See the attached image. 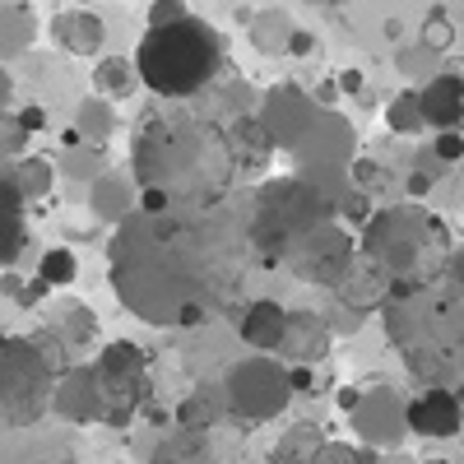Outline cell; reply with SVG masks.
Masks as SVG:
<instances>
[{
  "mask_svg": "<svg viewBox=\"0 0 464 464\" xmlns=\"http://www.w3.org/2000/svg\"><path fill=\"white\" fill-rule=\"evenodd\" d=\"M223 65V43L205 19H181L172 28H149L135 52L140 84L159 98H190L200 93Z\"/></svg>",
  "mask_w": 464,
  "mask_h": 464,
  "instance_id": "obj_1",
  "label": "cell"
},
{
  "mask_svg": "<svg viewBox=\"0 0 464 464\" xmlns=\"http://www.w3.org/2000/svg\"><path fill=\"white\" fill-rule=\"evenodd\" d=\"M61 372L37 348V339H0V428H33L52 409Z\"/></svg>",
  "mask_w": 464,
  "mask_h": 464,
  "instance_id": "obj_2",
  "label": "cell"
},
{
  "mask_svg": "<svg viewBox=\"0 0 464 464\" xmlns=\"http://www.w3.org/2000/svg\"><path fill=\"white\" fill-rule=\"evenodd\" d=\"M140 391H144V353L135 343H107L98 358V395L107 400V409H116L111 418L135 409Z\"/></svg>",
  "mask_w": 464,
  "mask_h": 464,
  "instance_id": "obj_3",
  "label": "cell"
},
{
  "mask_svg": "<svg viewBox=\"0 0 464 464\" xmlns=\"http://www.w3.org/2000/svg\"><path fill=\"white\" fill-rule=\"evenodd\" d=\"M409 428L418 437H455L464 432V404L459 395H446V391H428L409 404Z\"/></svg>",
  "mask_w": 464,
  "mask_h": 464,
  "instance_id": "obj_4",
  "label": "cell"
},
{
  "mask_svg": "<svg viewBox=\"0 0 464 464\" xmlns=\"http://www.w3.org/2000/svg\"><path fill=\"white\" fill-rule=\"evenodd\" d=\"M52 37L70 56H93L107 43V28L93 10H56L52 14Z\"/></svg>",
  "mask_w": 464,
  "mask_h": 464,
  "instance_id": "obj_5",
  "label": "cell"
},
{
  "mask_svg": "<svg viewBox=\"0 0 464 464\" xmlns=\"http://www.w3.org/2000/svg\"><path fill=\"white\" fill-rule=\"evenodd\" d=\"M418 102H422V121L446 135L464 121V80L459 74H437V80L418 93Z\"/></svg>",
  "mask_w": 464,
  "mask_h": 464,
  "instance_id": "obj_6",
  "label": "cell"
},
{
  "mask_svg": "<svg viewBox=\"0 0 464 464\" xmlns=\"http://www.w3.org/2000/svg\"><path fill=\"white\" fill-rule=\"evenodd\" d=\"M284 325H288L284 306L260 297V302H251V306H246V316H242V339H246V343H256V348H275V343L284 339Z\"/></svg>",
  "mask_w": 464,
  "mask_h": 464,
  "instance_id": "obj_7",
  "label": "cell"
},
{
  "mask_svg": "<svg viewBox=\"0 0 464 464\" xmlns=\"http://www.w3.org/2000/svg\"><path fill=\"white\" fill-rule=\"evenodd\" d=\"M135 80H140V70H135L126 56H107V61H98V70H93V84H98V93H107V98H126V93L135 89Z\"/></svg>",
  "mask_w": 464,
  "mask_h": 464,
  "instance_id": "obj_8",
  "label": "cell"
},
{
  "mask_svg": "<svg viewBox=\"0 0 464 464\" xmlns=\"http://www.w3.org/2000/svg\"><path fill=\"white\" fill-rule=\"evenodd\" d=\"M33 37V14L28 5H0V56H14Z\"/></svg>",
  "mask_w": 464,
  "mask_h": 464,
  "instance_id": "obj_9",
  "label": "cell"
},
{
  "mask_svg": "<svg viewBox=\"0 0 464 464\" xmlns=\"http://www.w3.org/2000/svg\"><path fill=\"white\" fill-rule=\"evenodd\" d=\"M74 275H80V260H74L70 246H52V251H43V260H37V279H43L47 288H65V284H74Z\"/></svg>",
  "mask_w": 464,
  "mask_h": 464,
  "instance_id": "obj_10",
  "label": "cell"
},
{
  "mask_svg": "<svg viewBox=\"0 0 464 464\" xmlns=\"http://www.w3.org/2000/svg\"><path fill=\"white\" fill-rule=\"evenodd\" d=\"M24 246H28V227H24V218L0 214V275H10V269L19 265Z\"/></svg>",
  "mask_w": 464,
  "mask_h": 464,
  "instance_id": "obj_11",
  "label": "cell"
},
{
  "mask_svg": "<svg viewBox=\"0 0 464 464\" xmlns=\"http://www.w3.org/2000/svg\"><path fill=\"white\" fill-rule=\"evenodd\" d=\"M14 177H19V186H24L28 200H43L47 190H52V163H47V159H33V153L14 163Z\"/></svg>",
  "mask_w": 464,
  "mask_h": 464,
  "instance_id": "obj_12",
  "label": "cell"
},
{
  "mask_svg": "<svg viewBox=\"0 0 464 464\" xmlns=\"http://www.w3.org/2000/svg\"><path fill=\"white\" fill-rule=\"evenodd\" d=\"M28 130L19 121V111H0V159H28Z\"/></svg>",
  "mask_w": 464,
  "mask_h": 464,
  "instance_id": "obj_13",
  "label": "cell"
},
{
  "mask_svg": "<svg viewBox=\"0 0 464 464\" xmlns=\"http://www.w3.org/2000/svg\"><path fill=\"white\" fill-rule=\"evenodd\" d=\"M24 186H19V177H14V168L0 159V214H14V218H24Z\"/></svg>",
  "mask_w": 464,
  "mask_h": 464,
  "instance_id": "obj_14",
  "label": "cell"
},
{
  "mask_svg": "<svg viewBox=\"0 0 464 464\" xmlns=\"http://www.w3.org/2000/svg\"><path fill=\"white\" fill-rule=\"evenodd\" d=\"M80 135H107L111 130V111H107V102H98V98H89V102H80V126H74Z\"/></svg>",
  "mask_w": 464,
  "mask_h": 464,
  "instance_id": "obj_15",
  "label": "cell"
},
{
  "mask_svg": "<svg viewBox=\"0 0 464 464\" xmlns=\"http://www.w3.org/2000/svg\"><path fill=\"white\" fill-rule=\"evenodd\" d=\"M61 334H65L70 343H93V339H98V321H93V312L74 306V312L61 321Z\"/></svg>",
  "mask_w": 464,
  "mask_h": 464,
  "instance_id": "obj_16",
  "label": "cell"
},
{
  "mask_svg": "<svg viewBox=\"0 0 464 464\" xmlns=\"http://www.w3.org/2000/svg\"><path fill=\"white\" fill-rule=\"evenodd\" d=\"M391 126H395V130H418V126H428V121H422V102H418V93H400V98H395V107H391Z\"/></svg>",
  "mask_w": 464,
  "mask_h": 464,
  "instance_id": "obj_17",
  "label": "cell"
},
{
  "mask_svg": "<svg viewBox=\"0 0 464 464\" xmlns=\"http://www.w3.org/2000/svg\"><path fill=\"white\" fill-rule=\"evenodd\" d=\"M450 37H455L450 14H446V10H432V14H428V24H422V43H428L432 52H446V47H450Z\"/></svg>",
  "mask_w": 464,
  "mask_h": 464,
  "instance_id": "obj_18",
  "label": "cell"
},
{
  "mask_svg": "<svg viewBox=\"0 0 464 464\" xmlns=\"http://www.w3.org/2000/svg\"><path fill=\"white\" fill-rule=\"evenodd\" d=\"M181 19H190V10L181 5V0H159V5L149 10V28H172Z\"/></svg>",
  "mask_w": 464,
  "mask_h": 464,
  "instance_id": "obj_19",
  "label": "cell"
},
{
  "mask_svg": "<svg viewBox=\"0 0 464 464\" xmlns=\"http://www.w3.org/2000/svg\"><path fill=\"white\" fill-rule=\"evenodd\" d=\"M437 159H441V163H455V159H464V135H459V130H446V135H437Z\"/></svg>",
  "mask_w": 464,
  "mask_h": 464,
  "instance_id": "obj_20",
  "label": "cell"
},
{
  "mask_svg": "<svg viewBox=\"0 0 464 464\" xmlns=\"http://www.w3.org/2000/svg\"><path fill=\"white\" fill-rule=\"evenodd\" d=\"M312 464H367V459H362L358 450H348V446H325Z\"/></svg>",
  "mask_w": 464,
  "mask_h": 464,
  "instance_id": "obj_21",
  "label": "cell"
},
{
  "mask_svg": "<svg viewBox=\"0 0 464 464\" xmlns=\"http://www.w3.org/2000/svg\"><path fill=\"white\" fill-rule=\"evenodd\" d=\"M0 293H5L10 302H19V306H24V297H28V279L10 269V275H0Z\"/></svg>",
  "mask_w": 464,
  "mask_h": 464,
  "instance_id": "obj_22",
  "label": "cell"
},
{
  "mask_svg": "<svg viewBox=\"0 0 464 464\" xmlns=\"http://www.w3.org/2000/svg\"><path fill=\"white\" fill-rule=\"evenodd\" d=\"M19 121H24V130L33 135V130L47 126V111H43V107H19Z\"/></svg>",
  "mask_w": 464,
  "mask_h": 464,
  "instance_id": "obj_23",
  "label": "cell"
},
{
  "mask_svg": "<svg viewBox=\"0 0 464 464\" xmlns=\"http://www.w3.org/2000/svg\"><path fill=\"white\" fill-rule=\"evenodd\" d=\"M339 89L343 93H362V70H339Z\"/></svg>",
  "mask_w": 464,
  "mask_h": 464,
  "instance_id": "obj_24",
  "label": "cell"
},
{
  "mask_svg": "<svg viewBox=\"0 0 464 464\" xmlns=\"http://www.w3.org/2000/svg\"><path fill=\"white\" fill-rule=\"evenodd\" d=\"M47 293H52V288H47L43 279H28V297H24V306H37V302H43Z\"/></svg>",
  "mask_w": 464,
  "mask_h": 464,
  "instance_id": "obj_25",
  "label": "cell"
},
{
  "mask_svg": "<svg viewBox=\"0 0 464 464\" xmlns=\"http://www.w3.org/2000/svg\"><path fill=\"white\" fill-rule=\"evenodd\" d=\"M288 52L306 56V52H312V33H293V43H288Z\"/></svg>",
  "mask_w": 464,
  "mask_h": 464,
  "instance_id": "obj_26",
  "label": "cell"
},
{
  "mask_svg": "<svg viewBox=\"0 0 464 464\" xmlns=\"http://www.w3.org/2000/svg\"><path fill=\"white\" fill-rule=\"evenodd\" d=\"M428 186H432V181L422 177V172H413V177H409V190H413V196H428Z\"/></svg>",
  "mask_w": 464,
  "mask_h": 464,
  "instance_id": "obj_27",
  "label": "cell"
},
{
  "mask_svg": "<svg viewBox=\"0 0 464 464\" xmlns=\"http://www.w3.org/2000/svg\"><path fill=\"white\" fill-rule=\"evenodd\" d=\"M343 214H348V218H362V214H367V200H348Z\"/></svg>",
  "mask_w": 464,
  "mask_h": 464,
  "instance_id": "obj_28",
  "label": "cell"
},
{
  "mask_svg": "<svg viewBox=\"0 0 464 464\" xmlns=\"http://www.w3.org/2000/svg\"><path fill=\"white\" fill-rule=\"evenodd\" d=\"M293 385H297V391H312V376H306V372L297 367V372H293Z\"/></svg>",
  "mask_w": 464,
  "mask_h": 464,
  "instance_id": "obj_29",
  "label": "cell"
},
{
  "mask_svg": "<svg viewBox=\"0 0 464 464\" xmlns=\"http://www.w3.org/2000/svg\"><path fill=\"white\" fill-rule=\"evenodd\" d=\"M353 177H358V181H372V177H376V168H372V163H358V168H353Z\"/></svg>",
  "mask_w": 464,
  "mask_h": 464,
  "instance_id": "obj_30",
  "label": "cell"
},
{
  "mask_svg": "<svg viewBox=\"0 0 464 464\" xmlns=\"http://www.w3.org/2000/svg\"><path fill=\"white\" fill-rule=\"evenodd\" d=\"M5 98H10V84H5V74H0V111H5Z\"/></svg>",
  "mask_w": 464,
  "mask_h": 464,
  "instance_id": "obj_31",
  "label": "cell"
}]
</instances>
